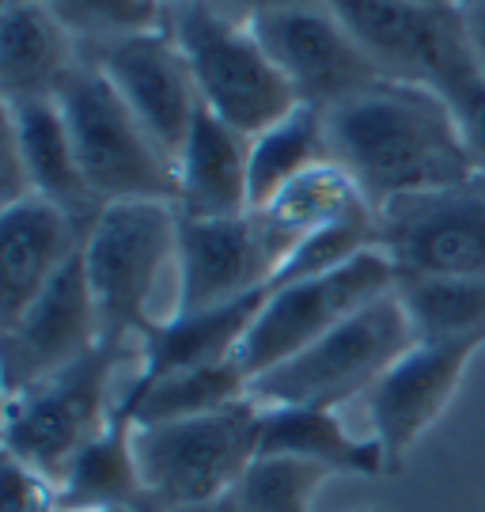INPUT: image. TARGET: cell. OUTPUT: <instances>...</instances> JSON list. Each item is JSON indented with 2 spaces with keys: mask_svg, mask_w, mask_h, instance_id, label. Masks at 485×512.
<instances>
[{
  "mask_svg": "<svg viewBox=\"0 0 485 512\" xmlns=\"http://www.w3.org/2000/svg\"><path fill=\"white\" fill-rule=\"evenodd\" d=\"M330 160L345 167L372 209L444 190L474 175L448 99L406 80H379L323 110Z\"/></svg>",
  "mask_w": 485,
  "mask_h": 512,
  "instance_id": "6da1fadb",
  "label": "cell"
},
{
  "mask_svg": "<svg viewBox=\"0 0 485 512\" xmlns=\"http://www.w3.org/2000/svg\"><path fill=\"white\" fill-rule=\"evenodd\" d=\"M262 421L266 406L247 395L213 414L137 425L133 448L152 512L232 497L258 459Z\"/></svg>",
  "mask_w": 485,
  "mask_h": 512,
  "instance_id": "7a4b0ae2",
  "label": "cell"
},
{
  "mask_svg": "<svg viewBox=\"0 0 485 512\" xmlns=\"http://www.w3.org/2000/svg\"><path fill=\"white\" fill-rule=\"evenodd\" d=\"M80 171L99 205L171 202L179 194L175 160L137 122L95 61H80L57 92Z\"/></svg>",
  "mask_w": 485,
  "mask_h": 512,
  "instance_id": "3957f363",
  "label": "cell"
},
{
  "mask_svg": "<svg viewBox=\"0 0 485 512\" xmlns=\"http://www.w3.org/2000/svg\"><path fill=\"white\" fill-rule=\"evenodd\" d=\"M410 346H417L414 327L398 300V289H391L353 311L292 361L251 380V395L266 406L342 410L345 403L364 399Z\"/></svg>",
  "mask_w": 485,
  "mask_h": 512,
  "instance_id": "277c9868",
  "label": "cell"
},
{
  "mask_svg": "<svg viewBox=\"0 0 485 512\" xmlns=\"http://www.w3.org/2000/svg\"><path fill=\"white\" fill-rule=\"evenodd\" d=\"M167 31L190 61L205 110H213L243 137L266 133L300 107L288 76L277 69L251 27L216 16L205 0L167 8Z\"/></svg>",
  "mask_w": 485,
  "mask_h": 512,
  "instance_id": "5b68a950",
  "label": "cell"
},
{
  "mask_svg": "<svg viewBox=\"0 0 485 512\" xmlns=\"http://www.w3.org/2000/svg\"><path fill=\"white\" fill-rule=\"evenodd\" d=\"M179 251V209L171 202H110L84 232V274L103 342L126 346L156 319L148 315L163 266Z\"/></svg>",
  "mask_w": 485,
  "mask_h": 512,
  "instance_id": "8992f818",
  "label": "cell"
},
{
  "mask_svg": "<svg viewBox=\"0 0 485 512\" xmlns=\"http://www.w3.org/2000/svg\"><path fill=\"white\" fill-rule=\"evenodd\" d=\"M126 346L99 342L84 361L4 395V459L35 471L50 490L69 463L107 429L110 376Z\"/></svg>",
  "mask_w": 485,
  "mask_h": 512,
  "instance_id": "52a82bcc",
  "label": "cell"
},
{
  "mask_svg": "<svg viewBox=\"0 0 485 512\" xmlns=\"http://www.w3.org/2000/svg\"><path fill=\"white\" fill-rule=\"evenodd\" d=\"M395 266L383 251H364L338 270L304 281H285L270 289L266 304L258 311L251 330L235 349V365L247 380H258L262 372L285 365L307 346H315L330 330L345 323L353 311L372 304L376 296L395 289Z\"/></svg>",
  "mask_w": 485,
  "mask_h": 512,
  "instance_id": "ba28073f",
  "label": "cell"
},
{
  "mask_svg": "<svg viewBox=\"0 0 485 512\" xmlns=\"http://www.w3.org/2000/svg\"><path fill=\"white\" fill-rule=\"evenodd\" d=\"M364 46L387 80L425 84L444 95L459 80L482 73L470 57L463 8H432L414 0H323Z\"/></svg>",
  "mask_w": 485,
  "mask_h": 512,
  "instance_id": "9c48e42d",
  "label": "cell"
},
{
  "mask_svg": "<svg viewBox=\"0 0 485 512\" xmlns=\"http://www.w3.org/2000/svg\"><path fill=\"white\" fill-rule=\"evenodd\" d=\"M376 228L398 277H485V175L387 202Z\"/></svg>",
  "mask_w": 485,
  "mask_h": 512,
  "instance_id": "30bf717a",
  "label": "cell"
},
{
  "mask_svg": "<svg viewBox=\"0 0 485 512\" xmlns=\"http://www.w3.org/2000/svg\"><path fill=\"white\" fill-rule=\"evenodd\" d=\"M251 31L266 46V54L277 61V69L288 76L296 99L307 107L330 110L379 80H387L323 0H300L288 8H273L254 19Z\"/></svg>",
  "mask_w": 485,
  "mask_h": 512,
  "instance_id": "8fae6325",
  "label": "cell"
},
{
  "mask_svg": "<svg viewBox=\"0 0 485 512\" xmlns=\"http://www.w3.org/2000/svg\"><path fill=\"white\" fill-rule=\"evenodd\" d=\"M91 61L107 73V80L126 99L152 141L179 160L182 145L201 114V95L190 73V61L167 27L141 31V35L114 38L107 46H95Z\"/></svg>",
  "mask_w": 485,
  "mask_h": 512,
  "instance_id": "7c38bea8",
  "label": "cell"
},
{
  "mask_svg": "<svg viewBox=\"0 0 485 512\" xmlns=\"http://www.w3.org/2000/svg\"><path fill=\"white\" fill-rule=\"evenodd\" d=\"M179 296L175 311H205L266 293L285 251L254 213L224 220L179 217Z\"/></svg>",
  "mask_w": 485,
  "mask_h": 512,
  "instance_id": "4fadbf2b",
  "label": "cell"
},
{
  "mask_svg": "<svg viewBox=\"0 0 485 512\" xmlns=\"http://www.w3.org/2000/svg\"><path fill=\"white\" fill-rule=\"evenodd\" d=\"M474 353L478 346L417 342L372 384L364 406L372 421V437L379 440L387 459V471H398L417 448V440L444 418V410L455 403L463 387Z\"/></svg>",
  "mask_w": 485,
  "mask_h": 512,
  "instance_id": "5bb4252c",
  "label": "cell"
},
{
  "mask_svg": "<svg viewBox=\"0 0 485 512\" xmlns=\"http://www.w3.org/2000/svg\"><path fill=\"white\" fill-rule=\"evenodd\" d=\"M99 342H103L99 311L91 300L84 262L76 258L12 327L0 330L4 395L23 391L54 372H65L69 365L84 361Z\"/></svg>",
  "mask_w": 485,
  "mask_h": 512,
  "instance_id": "9a60e30c",
  "label": "cell"
},
{
  "mask_svg": "<svg viewBox=\"0 0 485 512\" xmlns=\"http://www.w3.org/2000/svg\"><path fill=\"white\" fill-rule=\"evenodd\" d=\"M84 251V224L46 198L0 209V330L12 327L42 289Z\"/></svg>",
  "mask_w": 485,
  "mask_h": 512,
  "instance_id": "2e32d148",
  "label": "cell"
},
{
  "mask_svg": "<svg viewBox=\"0 0 485 512\" xmlns=\"http://www.w3.org/2000/svg\"><path fill=\"white\" fill-rule=\"evenodd\" d=\"M175 209L190 220H224L251 213V137L201 107L179 160Z\"/></svg>",
  "mask_w": 485,
  "mask_h": 512,
  "instance_id": "e0dca14e",
  "label": "cell"
},
{
  "mask_svg": "<svg viewBox=\"0 0 485 512\" xmlns=\"http://www.w3.org/2000/svg\"><path fill=\"white\" fill-rule=\"evenodd\" d=\"M80 42L38 0L0 8V95L4 103L57 99L80 65Z\"/></svg>",
  "mask_w": 485,
  "mask_h": 512,
  "instance_id": "ac0fdd59",
  "label": "cell"
},
{
  "mask_svg": "<svg viewBox=\"0 0 485 512\" xmlns=\"http://www.w3.org/2000/svg\"><path fill=\"white\" fill-rule=\"evenodd\" d=\"M4 129L16 137L23 167H27V179H31V194L61 205L88 232L91 220L99 217L103 205L95 202L88 179L80 171L69 122H65V114L57 107V99L4 103Z\"/></svg>",
  "mask_w": 485,
  "mask_h": 512,
  "instance_id": "d6986e66",
  "label": "cell"
},
{
  "mask_svg": "<svg viewBox=\"0 0 485 512\" xmlns=\"http://www.w3.org/2000/svg\"><path fill=\"white\" fill-rule=\"evenodd\" d=\"M266 296H270V289L232 300V304H220V308L171 311L167 319H156L141 334L137 384H152V380L182 372V368L232 361L243 334L251 330V323L258 319L262 304H266Z\"/></svg>",
  "mask_w": 485,
  "mask_h": 512,
  "instance_id": "ffe728a7",
  "label": "cell"
},
{
  "mask_svg": "<svg viewBox=\"0 0 485 512\" xmlns=\"http://www.w3.org/2000/svg\"><path fill=\"white\" fill-rule=\"evenodd\" d=\"M137 418L122 399L114 403L107 429L69 463L54 486L57 512H103V509H148L144 478L137 467Z\"/></svg>",
  "mask_w": 485,
  "mask_h": 512,
  "instance_id": "44dd1931",
  "label": "cell"
},
{
  "mask_svg": "<svg viewBox=\"0 0 485 512\" xmlns=\"http://www.w3.org/2000/svg\"><path fill=\"white\" fill-rule=\"evenodd\" d=\"M258 459H304L326 467L330 475L357 478L387 471L376 437H353L338 418V410H311V406H266Z\"/></svg>",
  "mask_w": 485,
  "mask_h": 512,
  "instance_id": "7402d4cb",
  "label": "cell"
},
{
  "mask_svg": "<svg viewBox=\"0 0 485 512\" xmlns=\"http://www.w3.org/2000/svg\"><path fill=\"white\" fill-rule=\"evenodd\" d=\"M368 209L372 205L360 194V186L353 183V175L334 160H326V164H315L311 171H304L300 179H292L273 202H266L262 209H251V213L262 220V228L270 232L273 243L288 258L292 247L311 232L357 217V213H368Z\"/></svg>",
  "mask_w": 485,
  "mask_h": 512,
  "instance_id": "603a6c76",
  "label": "cell"
},
{
  "mask_svg": "<svg viewBox=\"0 0 485 512\" xmlns=\"http://www.w3.org/2000/svg\"><path fill=\"white\" fill-rule=\"evenodd\" d=\"M417 342L485 346V277H398Z\"/></svg>",
  "mask_w": 485,
  "mask_h": 512,
  "instance_id": "cb8c5ba5",
  "label": "cell"
},
{
  "mask_svg": "<svg viewBox=\"0 0 485 512\" xmlns=\"http://www.w3.org/2000/svg\"><path fill=\"white\" fill-rule=\"evenodd\" d=\"M251 395V380L239 372L235 361H216V365L182 368L171 376H160L152 384L126 387L122 403L133 410L137 425H160V421L198 418V414H213L220 406L239 403Z\"/></svg>",
  "mask_w": 485,
  "mask_h": 512,
  "instance_id": "d4e9b609",
  "label": "cell"
},
{
  "mask_svg": "<svg viewBox=\"0 0 485 512\" xmlns=\"http://www.w3.org/2000/svg\"><path fill=\"white\" fill-rule=\"evenodd\" d=\"M326 160L330 145H326L323 110L300 103L277 126L251 137V209L273 202L292 179H300L304 171Z\"/></svg>",
  "mask_w": 485,
  "mask_h": 512,
  "instance_id": "484cf974",
  "label": "cell"
},
{
  "mask_svg": "<svg viewBox=\"0 0 485 512\" xmlns=\"http://www.w3.org/2000/svg\"><path fill=\"white\" fill-rule=\"evenodd\" d=\"M326 478L334 475L304 459H254L232 501L239 512H311Z\"/></svg>",
  "mask_w": 485,
  "mask_h": 512,
  "instance_id": "4316f807",
  "label": "cell"
},
{
  "mask_svg": "<svg viewBox=\"0 0 485 512\" xmlns=\"http://www.w3.org/2000/svg\"><path fill=\"white\" fill-rule=\"evenodd\" d=\"M38 4H46L76 42H91V50L114 38L167 27L163 0H38Z\"/></svg>",
  "mask_w": 485,
  "mask_h": 512,
  "instance_id": "83f0119b",
  "label": "cell"
},
{
  "mask_svg": "<svg viewBox=\"0 0 485 512\" xmlns=\"http://www.w3.org/2000/svg\"><path fill=\"white\" fill-rule=\"evenodd\" d=\"M474 171L485 175V73H474L444 92Z\"/></svg>",
  "mask_w": 485,
  "mask_h": 512,
  "instance_id": "f1b7e54d",
  "label": "cell"
},
{
  "mask_svg": "<svg viewBox=\"0 0 485 512\" xmlns=\"http://www.w3.org/2000/svg\"><path fill=\"white\" fill-rule=\"evenodd\" d=\"M4 512H57L54 490L16 459H4Z\"/></svg>",
  "mask_w": 485,
  "mask_h": 512,
  "instance_id": "f546056e",
  "label": "cell"
},
{
  "mask_svg": "<svg viewBox=\"0 0 485 512\" xmlns=\"http://www.w3.org/2000/svg\"><path fill=\"white\" fill-rule=\"evenodd\" d=\"M216 16L232 19V23H243L251 27L258 16H266L273 8H288V4H300V0H205Z\"/></svg>",
  "mask_w": 485,
  "mask_h": 512,
  "instance_id": "4dcf8cb0",
  "label": "cell"
},
{
  "mask_svg": "<svg viewBox=\"0 0 485 512\" xmlns=\"http://www.w3.org/2000/svg\"><path fill=\"white\" fill-rule=\"evenodd\" d=\"M459 8H463V31H467L470 57L485 73V0H470V4H459Z\"/></svg>",
  "mask_w": 485,
  "mask_h": 512,
  "instance_id": "1f68e13d",
  "label": "cell"
},
{
  "mask_svg": "<svg viewBox=\"0 0 485 512\" xmlns=\"http://www.w3.org/2000/svg\"><path fill=\"white\" fill-rule=\"evenodd\" d=\"M167 512H239V509H235L232 497H224V501H213V505H186V509H167Z\"/></svg>",
  "mask_w": 485,
  "mask_h": 512,
  "instance_id": "d6a6232c",
  "label": "cell"
},
{
  "mask_svg": "<svg viewBox=\"0 0 485 512\" xmlns=\"http://www.w3.org/2000/svg\"><path fill=\"white\" fill-rule=\"evenodd\" d=\"M414 4H432V8H448V4H459V0H414Z\"/></svg>",
  "mask_w": 485,
  "mask_h": 512,
  "instance_id": "836d02e7",
  "label": "cell"
},
{
  "mask_svg": "<svg viewBox=\"0 0 485 512\" xmlns=\"http://www.w3.org/2000/svg\"><path fill=\"white\" fill-rule=\"evenodd\" d=\"M175 4H186V0H163V8H175Z\"/></svg>",
  "mask_w": 485,
  "mask_h": 512,
  "instance_id": "e575fe53",
  "label": "cell"
},
{
  "mask_svg": "<svg viewBox=\"0 0 485 512\" xmlns=\"http://www.w3.org/2000/svg\"><path fill=\"white\" fill-rule=\"evenodd\" d=\"M103 512H148V509H103Z\"/></svg>",
  "mask_w": 485,
  "mask_h": 512,
  "instance_id": "d590c367",
  "label": "cell"
},
{
  "mask_svg": "<svg viewBox=\"0 0 485 512\" xmlns=\"http://www.w3.org/2000/svg\"><path fill=\"white\" fill-rule=\"evenodd\" d=\"M4 4H23V0H4Z\"/></svg>",
  "mask_w": 485,
  "mask_h": 512,
  "instance_id": "8d00e7d4",
  "label": "cell"
},
{
  "mask_svg": "<svg viewBox=\"0 0 485 512\" xmlns=\"http://www.w3.org/2000/svg\"><path fill=\"white\" fill-rule=\"evenodd\" d=\"M459 4H470V0H459Z\"/></svg>",
  "mask_w": 485,
  "mask_h": 512,
  "instance_id": "74e56055",
  "label": "cell"
}]
</instances>
